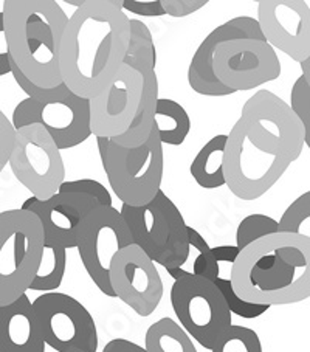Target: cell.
Masks as SVG:
<instances>
[{
    "label": "cell",
    "mask_w": 310,
    "mask_h": 352,
    "mask_svg": "<svg viewBox=\"0 0 310 352\" xmlns=\"http://www.w3.org/2000/svg\"><path fill=\"white\" fill-rule=\"evenodd\" d=\"M231 286L253 305L285 306L310 296V238L275 233L241 250L231 264Z\"/></svg>",
    "instance_id": "obj_3"
},
{
    "label": "cell",
    "mask_w": 310,
    "mask_h": 352,
    "mask_svg": "<svg viewBox=\"0 0 310 352\" xmlns=\"http://www.w3.org/2000/svg\"><path fill=\"white\" fill-rule=\"evenodd\" d=\"M124 65L148 64L157 65V50L148 25L140 19H129V42L124 56Z\"/></svg>",
    "instance_id": "obj_26"
},
{
    "label": "cell",
    "mask_w": 310,
    "mask_h": 352,
    "mask_svg": "<svg viewBox=\"0 0 310 352\" xmlns=\"http://www.w3.org/2000/svg\"><path fill=\"white\" fill-rule=\"evenodd\" d=\"M211 352H263L259 336L250 327L231 324Z\"/></svg>",
    "instance_id": "obj_29"
},
{
    "label": "cell",
    "mask_w": 310,
    "mask_h": 352,
    "mask_svg": "<svg viewBox=\"0 0 310 352\" xmlns=\"http://www.w3.org/2000/svg\"><path fill=\"white\" fill-rule=\"evenodd\" d=\"M44 232L30 211L0 213V306L25 295L39 267Z\"/></svg>",
    "instance_id": "obj_7"
},
{
    "label": "cell",
    "mask_w": 310,
    "mask_h": 352,
    "mask_svg": "<svg viewBox=\"0 0 310 352\" xmlns=\"http://www.w3.org/2000/svg\"><path fill=\"white\" fill-rule=\"evenodd\" d=\"M258 25L273 50L278 48L296 63L310 56V7L304 0H263Z\"/></svg>",
    "instance_id": "obj_15"
},
{
    "label": "cell",
    "mask_w": 310,
    "mask_h": 352,
    "mask_svg": "<svg viewBox=\"0 0 310 352\" xmlns=\"http://www.w3.org/2000/svg\"><path fill=\"white\" fill-rule=\"evenodd\" d=\"M310 221V192H304L302 196L289 205V208L284 211L281 221L278 222V233L287 234H302L301 230L306 223L309 227Z\"/></svg>",
    "instance_id": "obj_32"
},
{
    "label": "cell",
    "mask_w": 310,
    "mask_h": 352,
    "mask_svg": "<svg viewBox=\"0 0 310 352\" xmlns=\"http://www.w3.org/2000/svg\"><path fill=\"white\" fill-rule=\"evenodd\" d=\"M120 214L129 230L133 244L155 263L165 252L168 239V222L157 200L140 206L123 204Z\"/></svg>",
    "instance_id": "obj_19"
},
{
    "label": "cell",
    "mask_w": 310,
    "mask_h": 352,
    "mask_svg": "<svg viewBox=\"0 0 310 352\" xmlns=\"http://www.w3.org/2000/svg\"><path fill=\"white\" fill-rule=\"evenodd\" d=\"M208 3L206 0H162V8L165 14L173 17H185L196 13Z\"/></svg>",
    "instance_id": "obj_35"
},
{
    "label": "cell",
    "mask_w": 310,
    "mask_h": 352,
    "mask_svg": "<svg viewBox=\"0 0 310 352\" xmlns=\"http://www.w3.org/2000/svg\"><path fill=\"white\" fill-rule=\"evenodd\" d=\"M212 74L231 92L252 90L281 75L276 52L259 39L225 41L212 52Z\"/></svg>",
    "instance_id": "obj_12"
},
{
    "label": "cell",
    "mask_w": 310,
    "mask_h": 352,
    "mask_svg": "<svg viewBox=\"0 0 310 352\" xmlns=\"http://www.w3.org/2000/svg\"><path fill=\"white\" fill-rule=\"evenodd\" d=\"M98 149L112 191L124 205L140 206L154 200L162 190L163 144L155 127L138 148H120L111 140L96 137Z\"/></svg>",
    "instance_id": "obj_6"
},
{
    "label": "cell",
    "mask_w": 310,
    "mask_h": 352,
    "mask_svg": "<svg viewBox=\"0 0 310 352\" xmlns=\"http://www.w3.org/2000/svg\"><path fill=\"white\" fill-rule=\"evenodd\" d=\"M11 74L19 87L28 95V98L21 101L13 112L11 124L16 131L38 124L52 137L59 151L75 148L92 135L89 100L73 94L64 82L53 89L33 86L13 60Z\"/></svg>",
    "instance_id": "obj_5"
},
{
    "label": "cell",
    "mask_w": 310,
    "mask_h": 352,
    "mask_svg": "<svg viewBox=\"0 0 310 352\" xmlns=\"http://www.w3.org/2000/svg\"><path fill=\"white\" fill-rule=\"evenodd\" d=\"M109 279L115 298H120L140 317H149L163 298V281L155 263L135 244L112 259Z\"/></svg>",
    "instance_id": "obj_13"
},
{
    "label": "cell",
    "mask_w": 310,
    "mask_h": 352,
    "mask_svg": "<svg viewBox=\"0 0 310 352\" xmlns=\"http://www.w3.org/2000/svg\"><path fill=\"white\" fill-rule=\"evenodd\" d=\"M304 127L287 102L259 90L242 107L223 153L225 185L236 197H263L301 155Z\"/></svg>",
    "instance_id": "obj_1"
},
{
    "label": "cell",
    "mask_w": 310,
    "mask_h": 352,
    "mask_svg": "<svg viewBox=\"0 0 310 352\" xmlns=\"http://www.w3.org/2000/svg\"><path fill=\"white\" fill-rule=\"evenodd\" d=\"M290 111L304 127V144L310 146V80L300 76L295 81L290 94Z\"/></svg>",
    "instance_id": "obj_30"
},
{
    "label": "cell",
    "mask_w": 310,
    "mask_h": 352,
    "mask_svg": "<svg viewBox=\"0 0 310 352\" xmlns=\"http://www.w3.org/2000/svg\"><path fill=\"white\" fill-rule=\"evenodd\" d=\"M171 305L181 329L205 349H214L231 326V314L216 284L192 273L174 283Z\"/></svg>",
    "instance_id": "obj_8"
},
{
    "label": "cell",
    "mask_w": 310,
    "mask_h": 352,
    "mask_svg": "<svg viewBox=\"0 0 310 352\" xmlns=\"http://www.w3.org/2000/svg\"><path fill=\"white\" fill-rule=\"evenodd\" d=\"M0 352H45L38 318L27 294L0 306Z\"/></svg>",
    "instance_id": "obj_18"
},
{
    "label": "cell",
    "mask_w": 310,
    "mask_h": 352,
    "mask_svg": "<svg viewBox=\"0 0 310 352\" xmlns=\"http://www.w3.org/2000/svg\"><path fill=\"white\" fill-rule=\"evenodd\" d=\"M227 135L212 137L205 146L199 151L196 159L191 163V175L205 190H214L225 185L223 175V153Z\"/></svg>",
    "instance_id": "obj_22"
},
{
    "label": "cell",
    "mask_w": 310,
    "mask_h": 352,
    "mask_svg": "<svg viewBox=\"0 0 310 352\" xmlns=\"http://www.w3.org/2000/svg\"><path fill=\"white\" fill-rule=\"evenodd\" d=\"M142 90L143 80L138 72L121 65L113 80L89 100L90 132L109 140L123 135L135 117Z\"/></svg>",
    "instance_id": "obj_14"
},
{
    "label": "cell",
    "mask_w": 310,
    "mask_h": 352,
    "mask_svg": "<svg viewBox=\"0 0 310 352\" xmlns=\"http://www.w3.org/2000/svg\"><path fill=\"white\" fill-rule=\"evenodd\" d=\"M132 236L121 217L120 211L113 206H98L84 219L78 233L76 248L80 252L82 265L89 276L102 294L115 295L109 279L112 259L132 245Z\"/></svg>",
    "instance_id": "obj_11"
},
{
    "label": "cell",
    "mask_w": 310,
    "mask_h": 352,
    "mask_svg": "<svg viewBox=\"0 0 310 352\" xmlns=\"http://www.w3.org/2000/svg\"><path fill=\"white\" fill-rule=\"evenodd\" d=\"M188 242H190V248L197 252V256L192 263V275L208 279V281L214 283L219 278V264L211 253V247L205 238L200 234L197 230L192 227H188Z\"/></svg>",
    "instance_id": "obj_27"
},
{
    "label": "cell",
    "mask_w": 310,
    "mask_h": 352,
    "mask_svg": "<svg viewBox=\"0 0 310 352\" xmlns=\"http://www.w3.org/2000/svg\"><path fill=\"white\" fill-rule=\"evenodd\" d=\"M67 267V250L64 247L48 244L44 242L42 248L39 267L36 270V275L30 284L28 290H36V292H47L50 294L56 290L65 275Z\"/></svg>",
    "instance_id": "obj_25"
},
{
    "label": "cell",
    "mask_w": 310,
    "mask_h": 352,
    "mask_svg": "<svg viewBox=\"0 0 310 352\" xmlns=\"http://www.w3.org/2000/svg\"><path fill=\"white\" fill-rule=\"evenodd\" d=\"M131 69L138 72L143 80L142 98H140L137 113L135 117H133L129 129H127L123 135L111 138V142L113 144L127 149L142 146L146 140H148L152 131V126H154L155 107L157 101H159V80H157L155 67L148 64H133L131 65Z\"/></svg>",
    "instance_id": "obj_20"
},
{
    "label": "cell",
    "mask_w": 310,
    "mask_h": 352,
    "mask_svg": "<svg viewBox=\"0 0 310 352\" xmlns=\"http://www.w3.org/2000/svg\"><path fill=\"white\" fill-rule=\"evenodd\" d=\"M154 127L162 144L180 146L191 131L190 115L177 101L159 98L154 115Z\"/></svg>",
    "instance_id": "obj_23"
},
{
    "label": "cell",
    "mask_w": 310,
    "mask_h": 352,
    "mask_svg": "<svg viewBox=\"0 0 310 352\" xmlns=\"http://www.w3.org/2000/svg\"><path fill=\"white\" fill-rule=\"evenodd\" d=\"M100 204L95 199L75 192H56L45 200L30 197L21 210L30 211L38 217L44 232L45 242L59 247H76L78 233L86 217Z\"/></svg>",
    "instance_id": "obj_16"
},
{
    "label": "cell",
    "mask_w": 310,
    "mask_h": 352,
    "mask_svg": "<svg viewBox=\"0 0 310 352\" xmlns=\"http://www.w3.org/2000/svg\"><path fill=\"white\" fill-rule=\"evenodd\" d=\"M121 8L131 11V13L142 17H159L165 16L162 8V0H152V2H138V0H124L121 2Z\"/></svg>",
    "instance_id": "obj_36"
},
{
    "label": "cell",
    "mask_w": 310,
    "mask_h": 352,
    "mask_svg": "<svg viewBox=\"0 0 310 352\" xmlns=\"http://www.w3.org/2000/svg\"><path fill=\"white\" fill-rule=\"evenodd\" d=\"M275 233H278V222L273 217L265 214H250L239 223L238 232H236V247L239 250H244L254 241Z\"/></svg>",
    "instance_id": "obj_28"
},
{
    "label": "cell",
    "mask_w": 310,
    "mask_h": 352,
    "mask_svg": "<svg viewBox=\"0 0 310 352\" xmlns=\"http://www.w3.org/2000/svg\"><path fill=\"white\" fill-rule=\"evenodd\" d=\"M234 39L265 41L256 19L250 16L234 17V19L212 30L203 39L202 44L199 45L197 52L194 53L190 69H188V82H190L194 92L205 96H227L233 94L216 80L211 64L214 48L225 41Z\"/></svg>",
    "instance_id": "obj_17"
},
{
    "label": "cell",
    "mask_w": 310,
    "mask_h": 352,
    "mask_svg": "<svg viewBox=\"0 0 310 352\" xmlns=\"http://www.w3.org/2000/svg\"><path fill=\"white\" fill-rule=\"evenodd\" d=\"M102 352H146L143 346H140L129 340L124 338H115L112 342H109Z\"/></svg>",
    "instance_id": "obj_38"
},
{
    "label": "cell",
    "mask_w": 310,
    "mask_h": 352,
    "mask_svg": "<svg viewBox=\"0 0 310 352\" xmlns=\"http://www.w3.org/2000/svg\"><path fill=\"white\" fill-rule=\"evenodd\" d=\"M8 163L14 177L39 200L54 196L65 180L60 151L38 124L16 131L14 148Z\"/></svg>",
    "instance_id": "obj_10"
},
{
    "label": "cell",
    "mask_w": 310,
    "mask_h": 352,
    "mask_svg": "<svg viewBox=\"0 0 310 352\" xmlns=\"http://www.w3.org/2000/svg\"><path fill=\"white\" fill-rule=\"evenodd\" d=\"M2 16L10 56L21 74L39 89L59 86L65 11L53 0H7Z\"/></svg>",
    "instance_id": "obj_4"
},
{
    "label": "cell",
    "mask_w": 310,
    "mask_h": 352,
    "mask_svg": "<svg viewBox=\"0 0 310 352\" xmlns=\"http://www.w3.org/2000/svg\"><path fill=\"white\" fill-rule=\"evenodd\" d=\"M16 142V129L11 124L10 118H7L0 111V173L10 160V155L13 153Z\"/></svg>",
    "instance_id": "obj_34"
},
{
    "label": "cell",
    "mask_w": 310,
    "mask_h": 352,
    "mask_svg": "<svg viewBox=\"0 0 310 352\" xmlns=\"http://www.w3.org/2000/svg\"><path fill=\"white\" fill-rule=\"evenodd\" d=\"M32 305L45 346L58 352L98 351L95 320L73 296L50 292L38 296Z\"/></svg>",
    "instance_id": "obj_9"
},
{
    "label": "cell",
    "mask_w": 310,
    "mask_h": 352,
    "mask_svg": "<svg viewBox=\"0 0 310 352\" xmlns=\"http://www.w3.org/2000/svg\"><path fill=\"white\" fill-rule=\"evenodd\" d=\"M216 287L219 289V292L222 294L225 305H227L230 314H236L238 317L247 318V320H253L258 318L261 315L265 314L269 311L270 306H264V305H253V302H248L245 300H242L238 294L234 292L233 286H231L230 279H225L219 276L216 281Z\"/></svg>",
    "instance_id": "obj_31"
},
{
    "label": "cell",
    "mask_w": 310,
    "mask_h": 352,
    "mask_svg": "<svg viewBox=\"0 0 310 352\" xmlns=\"http://www.w3.org/2000/svg\"><path fill=\"white\" fill-rule=\"evenodd\" d=\"M239 248L236 245H219V247H214L211 248V253L212 256H214V259L219 263H230L233 264L236 258H238L239 254Z\"/></svg>",
    "instance_id": "obj_39"
},
{
    "label": "cell",
    "mask_w": 310,
    "mask_h": 352,
    "mask_svg": "<svg viewBox=\"0 0 310 352\" xmlns=\"http://www.w3.org/2000/svg\"><path fill=\"white\" fill-rule=\"evenodd\" d=\"M7 74H11V56H10L7 36H5L3 16H2V11H0V76Z\"/></svg>",
    "instance_id": "obj_37"
},
{
    "label": "cell",
    "mask_w": 310,
    "mask_h": 352,
    "mask_svg": "<svg viewBox=\"0 0 310 352\" xmlns=\"http://www.w3.org/2000/svg\"><path fill=\"white\" fill-rule=\"evenodd\" d=\"M146 352H197L192 338L173 318H160L149 326L144 338Z\"/></svg>",
    "instance_id": "obj_24"
},
{
    "label": "cell",
    "mask_w": 310,
    "mask_h": 352,
    "mask_svg": "<svg viewBox=\"0 0 310 352\" xmlns=\"http://www.w3.org/2000/svg\"><path fill=\"white\" fill-rule=\"evenodd\" d=\"M157 204L160 205L163 213H165L168 222V239L166 247L155 264H160L165 269H175V267L184 265L190 258V242H188V226L181 216L180 210L174 205L162 190L154 197Z\"/></svg>",
    "instance_id": "obj_21"
},
{
    "label": "cell",
    "mask_w": 310,
    "mask_h": 352,
    "mask_svg": "<svg viewBox=\"0 0 310 352\" xmlns=\"http://www.w3.org/2000/svg\"><path fill=\"white\" fill-rule=\"evenodd\" d=\"M67 19L59 45L63 82L81 98L98 95L124 63L129 42V17L117 0L76 2Z\"/></svg>",
    "instance_id": "obj_2"
},
{
    "label": "cell",
    "mask_w": 310,
    "mask_h": 352,
    "mask_svg": "<svg viewBox=\"0 0 310 352\" xmlns=\"http://www.w3.org/2000/svg\"><path fill=\"white\" fill-rule=\"evenodd\" d=\"M58 192H75L82 194V196L92 197L100 206H112L111 192L106 190L104 185L92 179H81V180H64L60 184Z\"/></svg>",
    "instance_id": "obj_33"
}]
</instances>
